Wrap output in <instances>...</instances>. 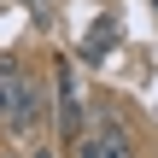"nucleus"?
<instances>
[{
    "label": "nucleus",
    "instance_id": "7ed1b4c3",
    "mask_svg": "<svg viewBox=\"0 0 158 158\" xmlns=\"http://www.w3.org/2000/svg\"><path fill=\"white\" fill-rule=\"evenodd\" d=\"M53 117H59L64 141H76V135H82V94H76V76H70V64H59V94H53Z\"/></svg>",
    "mask_w": 158,
    "mask_h": 158
},
{
    "label": "nucleus",
    "instance_id": "39448f33",
    "mask_svg": "<svg viewBox=\"0 0 158 158\" xmlns=\"http://www.w3.org/2000/svg\"><path fill=\"white\" fill-rule=\"evenodd\" d=\"M23 6H29V18H35V23H41V29H47V23H53V18H59V12H53V6H59V0H23Z\"/></svg>",
    "mask_w": 158,
    "mask_h": 158
},
{
    "label": "nucleus",
    "instance_id": "6e6552de",
    "mask_svg": "<svg viewBox=\"0 0 158 158\" xmlns=\"http://www.w3.org/2000/svg\"><path fill=\"white\" fill-rule=\"evenodd\" d=\"M152 6H158V0H152Z\"/></svg>",
    "mask_w": 158,
    "mask_h": 158
},
{
    "label": "nucleus",
    "instance_id": "0eeeda50",
    "mask_svg": "<svg viewBox=\"0 0 158 158\" xmlns=\"http://www.w3.org/2000/svg\"><path fill=\"white\" fill-rule=\"evenodd\" d=\"M35 158H53V152H47V147H41V152H35Z\"/></svg>",
    "mask_w": 158,
    "mask_h": 158
},
{
    "label": "nucleus",
    "instance_id": "f257e3e1",
    "mask_svg": "<svg viewBox=\"0 0 158 158\" xmlns=\"http://www.w3.org/2000/svg\"><path fill=\"white\" fill-rule=\"evenodd\" d=\"M12 135H35V123H41V88H35V76L18 64L12 70V88H6V117H0Z\"/></svg>",
    "mask_w": 158,
    "mask_h": 158
},
{
    "label": "nucleus",
    "instance_id": "f03ea898",
    "mask_svg": "<svg viewBox=\"0 0 158 158\" xmlns=\"http://www.w3.org/2000/svg\"><path fill=\"white\" fill-rule=\"evenodd\" d=\"M117 41H123L117 12H100V18L88 23V35H82V64H106V59L117 53Z\"/></svg>",
    "mask_w": 158,
    "mask_h": 158
},
{
    "label": "nucleus",
    "instance_id": "20e7f679",
    "mask_svg": "<svg viewBox=\"0 0 158 158\" xmlns=\"http://www.w3.org/2000/svg\"><path fill=\"white\" fill-rule=\"evenodd\" d=\"M76 152H82V158H135V147H129V135H123L117 117H100V129H94Z\"/></svg>",
    "mask_w": 158,
    "mask_h": 158
},
{
    "label": "nucleus",
    "instance_id": "423d86ee",
    "mask_svg": "<svg viewBox=\"0 0 158 158\" xmlns=\"http://www.w3.org/2000/svg\"><path fill=\"white\" fill-rule=\"evenodd\" d=\"M12 70H18V64H12V59H0V117H6V88H12Z\"/></svg>",
    "mask_w": 158,
    "mask_h": 158
}]
</instances>
